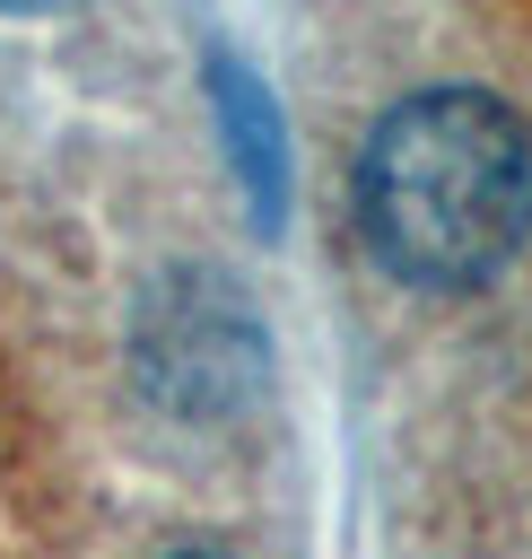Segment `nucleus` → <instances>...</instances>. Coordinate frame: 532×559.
<instances>
[{
    "instance_id": "obj_5",
    "label": "nucleus",
    "mask_w": 532,
    "mask_h": 559,
    "mask_svg": "<svg viewBox=\"0 0 532 559\" xmlns=\"http://www.w3.org/2000/svg\"><path fill=\"white\" fill-rule=\"evenodd\" d=\"M174 559H218V550H174Z\"/></svg>"
},
{
    "instance_id": "obj_2",
    "label": "nucleus",
    "mask_w": 532,
    "mask_h": 559,
    "mask_svg": "<svg viewBox=\"0 0 532 559\" xmlns=\"http://www.w3.org/2000/svg\"><path fill=\"white\" fill-rule=\"evenodd\" d=\"M131 367H140V393L157 411H174V419H227V411L253 402V384L270 367V341H262V314L218 271H166L140 297Z\"/></svg>"
},
{
    "instance_id": "obj_4",
    "label": "nucleus",
    "mask_w": 532,
    "mask_h": 559,
    "mask_svg": "<svg viewBox=\"0 0 532 559\" xmlns=\"http://www.w3.org/2000/svg\"><path fill=\"white\" fill-rule=\"evenodd\" d=\"M35 9H78V0H0V17H35Z\"/></svg>"
},
{
    "instance_id": "obj_1",
    "label": "nucleus",
    "mask_w": 532,
    "mask_h": 559,
    "mask_svg": "<svg viewBox=\"0 0 532 559\" xmlns=\"http://www.w3.org/2000/svg\"><path fill=\"white\" fill-rule=\"evenodd\" d=\"M358 236L410 288H480L532 236V131L480 87L401 96L358 148Z\"/></svg>"
},
{
    "instance_id": "obj_3",
    "label": "nucleus",
    "mask_w": 532,
    "mask_h": 559,
    "mask_svg": "<svg viewBox=\"0 0 532 559\" xmlns=\"http://www.w3.org/2000/svg\"><path fill=\"white\" fill-rule=\"evenodd\" d=\"M218 105H227L235 157H244V175H253V201H262V218H270V201H279V140H270V105L253 96V79H235V61H218Z\"/></svg>"
}]
</instances>
